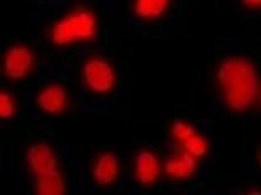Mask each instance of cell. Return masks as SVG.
Masks as SVG:
<instances>
[{
  "label": "cell",
  "mask_w": 261,
  "mask_h": 195,
  "mask_svg": "<svg viewBox=\"0 0 261 195\" xmlns=\"http://www.w3.org/2000/svg\"><path fill=\"white\" fill-rule=\"evenodd\" d=\"M98 0H66L48 6L53 19L48 37L56 46L65 47L94 40L98 34Z\"/></svg>",
  "instance_id": "6da1fadb"
},
{
  "label": "cell",
  "mask_w": 261,
  "mask_h": 195,
  "mask_svg": "<svg viewBox=\"0 0 261 195\" xmlns=\"http://www.w3.org/2000/svg\"><path fill=\"white\" fill-rule=\"evenodd\" d=\"M218 79L223 98L232 109L241 112L253 106L259 94V76L248 60L233 58L224 61Z\"/></svg>",
  "instance_id": "7a4b0ae2"
},
{
  "label": "cell",
  "mask_w": 261,
  "mask_h": 195,
  "mask_svg": "<svg viewBox=\"0 0 261 195\" xmlns=\"http://www.w3.org/2000/svg\"><path fill=\"white\" fill-rule=\"evenodd\" d=\"M85 81L92 91L106 93L112 90L115 83V74L110 64L102 59H91L83 68Z\"/></svg>",
  "instance_id": "3957f363"
},
{
  "label": "cell",
  "mask_w": 261,
  "mask_h": 195,
  "mask_svg": "<svg viewBox=\"0 0 261 195\" xmlns=\"http://www.w3.org/2000/svg\"><path fill=\"white\" fill-rule=\"evenodd\" d=\"M34 62V54L30 48L24 45H13L6 53L4 71L9 78L20 80L30 72Z\"/></svg>",
  "instance_id": "277c9868"
},
{
  "label": "cell",
  "mask_w": 261,
  "mask_h": 195,
  "mask_svg": "<svg viewBox=\"0 0 261 195\" xmlns=\"http://www.w3.org/2000/svg\"><path fill=\"white\" fill-rule=\"evenodd\" d=\"M172 133L185 152L195 158L204 156L207 153L208 146L205 138L189 123L181 120L175 122L172 127Z\"/></svg>",
  "instance_id": "5b68a950"
},
{
  "label": "cell",
  "mask_w": 261,
  "mask_h": 195,
  "mask_svg": "<svg viewBox=\"0 0 261 195\" xmlns=\"http://www.w3.org/2000/svg\"><path fill=\"white\" fill-rule=\"evenodd\" d=\"M27 160L29 167L36 177L58 169L56 155L46 143H37L30 146Z\"/></svg>",
  "instance_id": "8992f818"
},
{
  "label": "cell",
  "mask_w": 261,
  "mask_h": 195,
  "mask_svg": "<svg viewBox=\"0 0 261 195\" xmlns=\"http://www.w3.org/2000/svg\"><path fill=\"white\" fill-rule=\"evenodd\" d=\"M174 0H129V7L133 16L140 21L162 19L169 13Z\"/></svg>",
  "instance_id": "52a82bcc"
},
{
  "label": "cell",
  "mask_w": 261,
  "mask_h": 195,
  "mask_svg": "<svg viewBox=\"0 0 261 195\" xmlns=\"http://www.w3.org/2000/svg\"><path fill=\"white\" fill-rule=\"evenodd\" d=\"M38 106L48 114H59L65 109L67 93L63 87L53 85L42 90L36 97Z\"/></svg>",
  "instance_id": "ba28073f"
},
{
  "label": "cell",
  "mask_w": 261,
  "mask_h": 195,
  "mask_svg": "<svg viewBox=\"0 0 261 195\" xmlns=\"http://www.w3.org/2000/svg\"><path fill=\"white\" fill-rule=\"evenodd\" d=\"M161 167L158 158L149 151L140 152L136 159V175L139 182L149 185L160 177Z\"/></svg>",
  "instance_id": "9c48e42d"
},
{
  "label": "cell",
  "mask_w": 261,
  "mask_h": 195,
  "mask_svg": "<svg viewBox=\"0 0 261 195\" xmlns=\"http://www.w3.org/2000/svg\"><path fill=\"white\" fill-rule=\"evenodd\" d=\"M119 172V161L111 152L102 154L94 164L93 177L100 185H108L114 182Z\"/></svg>",
  "instance_id": "30bf717a"
},
{
  "label": "cell",
  "mask_w": 261,
  "mask_h": 195,
  "mask_svg": "<svg viewBox=\"0 0 261 195\" xmlns=\"http://www.w3.org/2000/svg\"><path fill=\"white\" fill-rule=\"evenodd\" d=\"M196 168L195 157L184 152L169 159L165 164V171L169 176L178 179L189 178Z\"/></svg>",
  "instance_id": "8fae6325"
},
{
  "label": "cell",
  "mask_w": 261,
  "mask_h": 195,
  "mask_svg": "<svg viewBox=\"0 0 261 195\" xmlns=\"http://www.w3.org/2000/svg\"><path fill=\"white\" fill-rule=\"evenodd\" d=\"M36 193L39 195H61L66 191V186L58 169L36 177Z\"/></svg>",
  "instance_id": "7c38bea8"
},
{
  "label": "cell",
  "mask_w": 261,
  "mask_h": 195,
  "mask_svg": "<svg viewBox=\"0 0 261 195\" xmlns=\"http://www.w3.org/2000/svg\"><path fill=\"white\" fill-rule=\"evenodd\" d=\"M15 113V102L13 97L2 92L0 94V117L2 119H8L13 117Z\"/></svg>",
  "instance_id": "4fadbf2b"
},
{
  "label": "cell",
  "mask_w": 261,
  "mask_h": 195,
  "mask_svg": "<svg viewBox=\"0 0 261 195\" xmlns=\"http://www.w3.org/2000/svg\"><path fill=\"white\" fill-rule=\"evenodd\" d=\"M241 5L244 8L251 11L261 10V0H240Z\"/></svg>",
  "instance_id": "5bb4252c"
},
{
  "label": "cell",
  "mask_w": 261,
  "mask_h": 195,
  "mask_svg": "<svg viewBox=\"0 0 261 195\" xmlns=\"http://www.w3.org/2000/svg\"><path fill=\"white\" fill-rule=\"evenodd\" d=\"M66 0H37L38 4L40 7H48V6L56 5Z\"/></svg>",
  "instance_id": "9a60e30c"
}]
</instances>
